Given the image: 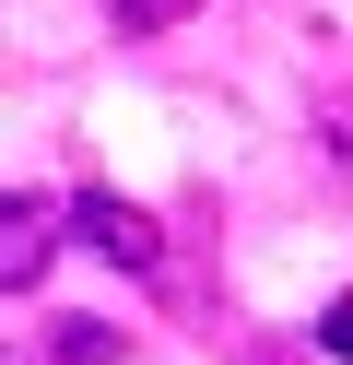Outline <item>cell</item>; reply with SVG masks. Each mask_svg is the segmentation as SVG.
Returning a JSON list of instances; mask_svg holds the SVG:
<instances>
[{
    "instance_id": "6da1fadb",
    "label": "cell",
    "mask_w": 353,
    "mask_h": 365,
    "mask_svg": "<svg viewBox=\"0 0 353 365\" xmlns=\"http://www.w3.org/2000/svg\"><path fill=\"white\" fill-rule=\"evenodd\" d=\"M47 259H59V200H47V189H12V200H0V294L24 307V294L47 283Z\"/></svg>"
},
{
    "instance_id": "7a4b0ae2",
    "label": "cell",
    "mask_w": 353,
    "mask_h": 365,
    "mask_svg": "<svg viewBox=\"0 0 353 365\" xmlns=\"http://www.w3.org/2000/svg\"><path fill=\"white\" fill-rule=\"evenodd\" d=\"M71 224H83V247H106L118 271H165V224L141 212V200H118V189H94V200H71Z\"/></svg>"
},
{
    "instance_id": "3957f363",
    "label": "cell",
    "mask_w": 353,
    "mask_h": 365,
    "mask_svg": "<svg viewBox=\"0 0 353 365\" xmlns=\"http://www.w3.org/2000/svg\"><path fill=\"white\" fill-rule=\"evenodd\" d=\"M130 354V330H106V318H59L47 330V365H118Z\"/></svg>"
},
{
    "instance_id": "277c9868",
    "label": "cell",
    "mask_w": 353,
    "mask_h": 365,
    "mask_svg": "<svg viewBox=\"0 0 353 365\" xmlns=\"http://www.w3.org/2000/svg\"><path fill=\"white\" fill-rule=\"evenodd\" d=\"M106 12H118V36H165V24H188L200 0H106Z\"/></svg>"
},
{
    "instance_id": "5b68a950",
    "label": "cell",
    "mask_w": 353,
    "mask_h": 365,
    "mask_svg": "<svg viewBox=\"0 0 353 365\" xmlns=\"http://www.w3.org/2000/svg\"><path fill=\"white\" fill-rule=\"evenodd\" d=\"M318 354L353 365V294H329V307H318Z\"/></svg>"
},
{
    "instance_id": "8992f818",
    "label": "cell",
    "mask_w": 353,
    "mask_h": 365,
    "mask_svg": "<svg viewBox=\"0 0 353 365\" xmlns=\"http://www.w3.org/2000/svg\"><path fill=\"white\" fill-rule=\"evenodd\" d=\"M318 142H329V165L353 177V95H329V106H318Z\"/></svg>"
}]
</instances>
